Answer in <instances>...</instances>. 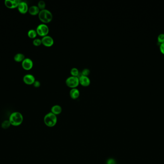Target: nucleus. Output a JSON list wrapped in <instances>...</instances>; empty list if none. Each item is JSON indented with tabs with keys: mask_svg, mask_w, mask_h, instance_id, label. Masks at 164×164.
<instances>
[{
	"mask_svg": "<svg viewBox=\"0 0 164 164\" xmlns=\"http://www.w3.org/2000/svg\"><path fill=\"white\" fill-rule=\"evenodd\" d=\"M22 66L25 70H30L33 67V62L29 58H26L22 62Z\"/></svg>",
	"mask_w": 164,
	"mask_h": 164,
	"instance_id": "nucleus-8",
	"label": "nucleus"
},
{
	"mask_svg": "<svg viewBox=\"0 0 164 164\" xmlns=\"http://www.w3.org/2000/svg\"><path fill=\"white\" fill-rule=\"evenodd\" d=\"M44 122L48 127H54L57 122V116L51 112L48 113L44 117Z\"/></svg>",
	"mask_w": 164,
	"mask_h": 164,
	"instance_id": "nucleus-3",
	"label": "nucleus"
},
{
	"mask_svg": "<svg viewBox=\"0 0 164 164\" xmlns=\"http://www.w3.org/2000/svg\"><path fill=\"white\" fill-rule=\"evenodd\" d=\"M70 73H71L72 76L78 77L79 75V71L78 69H77V68L73 67L71 69Z\"/></svg>",
	"mask_w": 164,
	"mask_h": 164,
	"instance_id": "nucleus-17",
	"label": "nucleus"
},
{
	"mask_svg": "<svg viewBox=\"0 0 164 164\" xmlns=\"http://www.w3.org/2000/svg\"><path fill=\"white\" fill-rule=\"evenodd\" d=\"M8 120L12 126L18 127L23 123L24 117L21 113L14 112L10 115Z\"/></svg>",
	"mask_w": 164,
	"mask_h": 164,
	"instance_id": "nucleus-1",
	"label": "nucleus"
},
{
	"mask_svg": "<svg viewBox=\"0 0 164 164\" xmlns=\"http://www.w3.org/2000/svg\"><path fill=\"white\" fill-rule=\"evenodd\" d=\"M65 83L67 86L71 88H75L80 84L79 77L72 76L67 78Z\"/></svg>",
	"mask_w": 164,
	"mask_h": 164,
	"instance_id": "nucleus-4",
	"label": "nucleus"
},
{
	"mask_svg": "<svg viewBox=\"0 0 164 164\" xmlns=\"http://www.w3.org/2000/svg\"><path fill=\"white\" fill-rule=\"evenodd\" d=\"M49 31V27L46 24H41L37 27L36 31L38 35L42 37L48 35Z\"/></svg>",
	"mask_w": 164,
	"mask_h": 164,
	"instance_id": "nucleus-5",
	"label": "nucleus"
},
{
	"mask_svg": "<svg viewBox=\"0 0 164 164\" xmlns=\"http://www.w3.org/2000/svg\"><path fill=\"white\" fill-rule=\"evenodd\" d=\"M41 41L42 44L46 47H51L54 44V40L52 37L48 35L42 37Z\"/></svg>",
	"mask_w": 164,
	"mask_h": 164,
	"instance_id": "nucleus-6",
	"label": "nucleus"
},
{
	"mask_svg": "<svg viewBox=\"0 0 164 164\" xmlns=\"http://www.w3.org/2000/svg\"><path fill=\"white\" fill-rule=\"evenodd\" d=\"M21 2L20 0H5V5L9 9H15L18 7V5Z\"/></svg>",
	"mask_w": 164,
	"mask_h": 164,
	"instance_id": "nucleus-7",
	"label": "nucleus"
},
{
	"mask_svg": "<svg viewBox=\"0 0 164 164\" xmlns=\"http://www.w3.org/2000/svg\"><path fill=\"white\" fill-rule=\"evenodd\" d=\"M38 16L39 20L44 24L50 23L52 20V14L48 9H45L41 10Z\"/></svg>",
	"mask_w": 164,
	"mask_h": 164,
	"instance_id": "nucleus-2",
	"label": "nucleus"
},
{
	"mask_svg": "<svg viewBox=\"0 0 164 164\" xmlns=\"http://www.w3.org/2000/svg\"><path fill=\"white\" fill-rule=\"evenodd\" d=\"M70 96L72 99H76L80 96V91L78 89L72 88L70 91Z\"/></svg>",
	"mask_w": 164,
	"mask_h": 164,
	"instance_id": "nucleus-12",
	"label": "nucleus"
},
{
	"mask_svg": "<svg viewBox=\"0 0 164 164\" xmlns=\"http://www.w3.org/2000/svg\"><path fill=\"white\" fill-rule=\"evenodd\" d=\"M37 35H38V34L36 30H35L33 29H30L27 33V35H28L29 38H30V39H35L36 38Z\"/></svg>",
	"mask_w": 164,
	"mask_h": 164,
	"instance_id": "nucleus-16",
	"label": "nucleus"
},
{
	"mask_svg": "<svg viewBox=\"0 0 164 164\" xmlns=\"http://www.w3.org/2000/svg\"><path fill=\"white\" fill-rule=\"evenodd\" d=\"M159 48L160 52H161L162 53H163V55H164V43L160 44Z\"/></svg>",
	"mask_w": 164,
	"mask_h": 164,
	"instance_id": "nucleus-24",
	"label": "nucleus"
},
{
	"mask_svg": "<svg viewBox=\"0 0 164 164\" xmlns=\"http://www.w3.org/2000/svg\"><path fill=\"white\" fill-rule=\"evenodd\" d=\"M62 112V107L58 105H53L51 108V112L52 113L55 115H58L60 114Z\"/></svg>",
	"mask_w": 164,
	"mask_h": 164,
	"instance_id": "nucleus-14",
	"label": "nucleus"
},
{
	"mask_svg": "<svg viewBox=\"0 0 164 164\" xmlns=\"http://www.w3.org/2000/svg\"><path fill=\"white\" fill-rule=\"evenodd\" d=\"M25 58V56L23 53H17L14 56V60L17 62H22Z\"/></svg>",
	"mask_w": 164,
	"mask_h": 164,
	"instance_id": "nucleus-15",
	"label": "nucleus"
},
{
	"mask_svg": "<svg viewBox=\"0 0 164 164\" xmlns=\"http://www.w3.org/2000/svg\"><path fill=\"white\" fill-rule=\"evenodd\" d=\"M90 71L88 69H84L82 70L81 73V75L83 76H88L90 74Z\"/></svg>",
	"mask_w": 164,
	"mask_h": 164,
	"instance_id": "nucleus-21",
	"label": "nucleus"
},
{
	"mask_svg": "<svg viewBox=\"0 0 164 164\" xmlns=\"http://www.w3.org/2000/svg\"><path fill=\"white\" fill-rule=\"evenodd\" d=\"M41 82H40L39 81H36V80L33 85L35 87H36V88H38V87H40V86H41Z\"/></svg>",
	"mask_w": 164,
	"mask_h": 164,
	"instance_id": "nucleus-23",
	"label": "nucleus"
},
{
	"mask_svg": "<svg viewBox=\"0 0 164 164\" xmlns=\"http://www.w3.org/2000/svg\"><path fill=\"white\" fill-rule=\"evenodd\" d=\"M157 40H158V43H160V44L164 43V34H160L158 35Z\"/></svg>",
	"mask_w": 164,
	"mask_h": 164,
	"instance_id": "nucleus-22",
	"label": "nucleus"
},
{
	"mask_svg": "<svg viewBox=\"0 0 164 164\" xmlns=\"http://www.w3.org/2000/svg\"><path fill=\"white\" fill-rule=\"evenodd\" d=\"M40 11L41 10L39 9V8L38 7V6L32 5L29 8L28 12L31 15H39Z\"/></svg>",
	"mask_w": 164,
	"mask_h": 164,
	"instance_id": "nucleus-13",
	"label": "nucleus"
},
{
	"mask_svg": "<svg viewBox=\"0 0 164 164\" xmlns=\"http://www.w3.org/2000/svg\"><path fill=\"white\" fill-rule=\"evenodd\" d=\"M23 81L27 85H32L36 81L35 77L32 74H27L23 77Z\"/></svg>",
	"mask_w": 164,
	"mask_h": 164,
	"instance_id": "nucleus-10",
	"label": "nucleus"
},
{
	"mask_svg": "<svg viewBox=\"0 0 164 164\" xmlns=\"http://www.w3.org/2000/svg\"><path fill=\"white\" fill-rule=\"evenodd\" d=\"M11 125L9 120H5L2 122L1 127L3 129H7L10 127Z\"/></svg>",
	"mask_w": 164,
	"mask_h": 164,
	"instance_id": "nucleus-18",
	"label": "nucleus"
},
{
	"mask_svg": "<svg viewBox=\"0 0 164 164\" xmlns=\"http://www.w3.org/2000/svg\"><path fill=\"white\" fill-rule=\"evenodd\" d=\"M107 164H115V161L113 159H110L108 160Z\"/></svg>",
	"mask_w": 164,
	"mask_h": 164,
	"instance_id": "nucleus-25",
	"label": "nucleus"
},
{
	"mask_svg": "<svg viewBox=\"0 0 164 164\" xmlns=\"http://www.w3.org/2000/svg\"><path fill=\"white\" fill-rule=\"evenodd\" d=\"M17 8L21 14H25L29 11V6L26 2L21 1L18 5Z\"/></svg>",
	"mask_w": 164,
	"mask_h": 164,
	"instance_id": "nucleus-11",
	"label": "nucleus"
},
{
	"mask_svg": "<svg viewBox=\"0 0 164 164\" xmlns=\"http://www.w3.org/2000/svg\"><path fill=\"white\" fill-rule=\"evenodd\" d=\"M79 83L80 84L84 87L88 86L90 84V79H89L88 76H79Z\"/></svg>",
	"mask_w": 164,
	"mask_h": 164,
	"instance_id": "nucleus-9",
	"label": "nucleus"
},
{
	"mask_svg": "<svg viewBox=\"0 0 164 164\" xmlns=\"http://www.w3.org/2000/svg\"><path fill=\"white\" fill-rule=\"evenodd\" d=\"M33 44L35 46H39L41 45V44H42L41 39H40L39 38L35 39L33 41Z\"/></svg>",
	"mask_w": 164,
	"mask_h": 164,
	"instance_id": "nucleus-20",
	"label": "nucleus"
},
{
	"mask_svg": "<svg viewBox=\"0 0 164 164\" xmlns=\"http://www.w3.org/2000/svg\"><path fill=\"white\" fill-rule=\"evenodd\" d=\"M38 7L39 8V9H40V10H42L45 9V2H44V1H42V0L39 1L38 3Z\"/></svg>",
	"mask_w": 164,
	"mask_h": 164,
	"instance_id": "nucleus-19",
	"label": "nucleus"
}]
</instances>
